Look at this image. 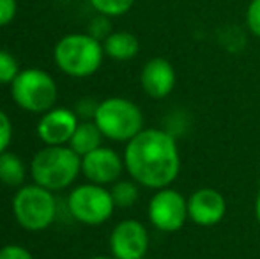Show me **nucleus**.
Returning a JSON list of instances; mask_svg holds the SVG:
<instances>
[{"label":"nucleus","instance_id":"1","mask_svg":"<svg viewBox=\"0 0 260 259\" xmlns=\"http://www.w3.org/2000/svg\"><path fill=\"white\" fill-rule=\"evenodd\" d=\"M124 167L140 187L161 190L172 187L181 172V153L174 133L161 128H144L126 142Z\"/></svg>","mask_w":260,"mask_h":259},{"label":"nucleus","instance_id":"2","mask_svg":"<svg viewBox=\"0 0 260 259\" xmlns=\"http://www.w3.org/2000/svg\"><path fill=\"white\" fill-rule=\"evenodd\" d=\"M82 172V156L66 146H46L30 162V176L46 190H64Z\"/></svg>","mask_w":260,"mask_h":259},{"label":"nucleus","instance_id":"3","mask_svg":"<svg viewBox=\"0 0 260 259\" xmlns=\"http://www.w3.org/2000/svg\"><path fill=\"white\" fill-rule=\"evenodd\" d=\"M105 48L90 34H69L57 43L53 59L62 73L75 78L94 75L103 64Z\"/></svg>","mask_w":260,"mask_h":259},{"label":"nucleus","instance_id":"4","mask_svg":"<svg viewBox=\"0 0 260 259\" xmlns=\"http://www.w3.org/2000/svg\"><path fill=\"white\" fill-rule=\"evenodd\" d=\"M92 121L105 138L113 142H129L144 130V112L127 98H106L100 101Z\"/></svg>","mask_w":260,"mask_h":259},{"label":"nucleus","instance_id":"5","mask_svg":"<svg viewBox=\"0 0 260 259\" xmlns=\"http://www.w3.org/2000/svg\"><path fill=\"white\" fill-rule=\"evenodd\" d=\"M13 213L18 224L27 231H45L57 217V200L52 190H46L36 183L25 185L14 194Z\"/></svg>","mask_w":260,"mask_h":259},{"label":"nucleus","instance_id":"6","mask_svg":"<svg viewBox=\"0 0 260 259\" xmlns=\"http://www.w3.org/2000/svg\"><path fill=\"white\" fill-rule=\"evenodd\" d=\"M11 96L20 108L32 114H45L55 107L57 83L50 73L28 68L18 73L11 83Z\"/></svg>","mask_w":260,"mask_h":259},{"label":"nucleus","instance_id":"7","mask_svg":"<svg viewBox=\"0 0 260 259\" xmlns=\"http://www.w3.org/2000/svg\"><path fill=\"white\" fill-rule=\"evenodd\" d=\"M68 210L76 222L85 225H101L115 211V203L103 185L85 183L73 188L68 195Z\"/></svg>","mask_w":260,"mask_h":259},{"label":"nucleus","instance_id":"8","mask_svg":"<svg viewBox=\"0 0 260 259\" xmlns=\"http://www.w3.org/2000/svg\"><path fill=\"white\" fill-rule=\"evenodd\" d=\"M147 217L152 227L159 233H177L189 220L188 199L172 187L161 188L152 194L147 206Z\"/></svg>","mask_w":260,"mask_h":259},{"label":"nucleus","instance_id":"9","mask_svg":"<svg viewBox=\"0 0 260 259\" xmlns=\"http://www.w3.org/2000/svg\"><path fill=\"white\" fill-rule=\"evenodd\" d=\"M149 231L140 220L126 218L110 233V252L117 259H144L149 250Z\"/></svg>","mask_w":260,"mask_h":259},{"label":"nucleus","instance_id":"10","mask_svg":"<svg viewBox=\"0 0 260 259\" xmlns=\"http://www.w3.org/2000/svg\"><path fill=\"white\" fill-rule=\"evenodd\" d=\"M124 158L112 148H98L82 156V174L96 185H113L122 176Z\"/></svg>","mask_w":260,"mask_h":259},{"label":"nucleus","instance_id":"11","mask_svg":"<svg viewBox=\"0 0 260 259\" xmlns=\"http://www.w3.org/2000/svg\"><path fill=\"white\" fill-rule=\"evenodd\" d=\"M189 220L200 227L218 225L226 215V199L219 190L211 187L197 188L188 197Z\"/></svg>","mask_w":260,"mask_h":259},{"label":"nucleus","instance_id":"12","mask_svg":"<svg viewBox=\"0 0 260 259\" xmlns=\"http://www.w3.org/2000/svg\"><path fill=\"white\" fill-rule=\"evenodd\" d=\"M80 125V118L75 110L62 107H53L43 114L38 123V137L46 146L69 144L75 130Z\"/></svg>","mask_w":260,"mask_h":259},{"label":"nucleus","instance_id":"13","mask_svg":"<svg viewBox=\"0 0 260 259\" xmlns=\"http://www.w3.org/2000/svg\"><path fill=\"white\" fill-rule=\"evenodd\" d=\"M177 82L174 66L163 57L147 61L140 73V85L144 93L152 100H165L172 94Z\"/></svg>","mask_w":260,"mask_h":259},{"label":"nucleus","instance_id":"14","mask_svg":"<svg viewBox=\"0 0 260 259\" xmlns=\"http://www.w3.org/2000/svg\"><path fill=\"white\" fill-rule=\"evenodd\" d=\"M105 53L113 61H131L140 52V41L135 34L126 31L112 32L103 43Z\"/></svg>","mask_w":260,"mask_h":259},{"label":"nucleus","instance_id":"15","mask_svg":"<svg viewBox=\"0 0 260 259\" xmlns=\"http://www.w3.org/2000/svg\"><path fill=\"white\" fill-rule=\"evenodd\" d=\"M101 142H103V133L98 128L96 123L82 121L78 125V128L75 130L68 146L75 153H78L80 156H85L90 151H94V149L101 148Z\"/></svg>","mask_w":260,"mask_h":259},{"label":"nucleus","instance_id":"16","mask_svg":"<svg viewBox=\"0 0 260 259\" xmlns=\"http://www.w3.org/2000/svg\"><path fill=\"white\" fill-rule=\"evenodd\" d=\"M25 181L23 160L14 153H2L0 155V183L7 187H21Z\"/></svg>","mask_w":260,"mask_h":259},{"label":"nucleus","instance_id":"17","mask_svg":"<svg viewBox=\"0 0 260 259\" xmlns=\"http://www.w3.org/2000/svg\"><path fill=\"white\" fill-rule=\"evenodd\" d=\"M110 194L115 203V208H131L140 199V185L135 180H119L112 185Z\"/></svg>","mask_w":260,"mask_h":259},{"label":"nucleus","instance_id":"18","mask_svg":"<svg viewBox=\"0 0 260 259\" xmlns=\"http://www.w3.org/2000/svg\"><path fill=\"white\" fill-rule=\"evenodd\" d=\"M90 4L103 16H122L133 7L135 0H90Z\"/></svg>","mask_w":260,"mask_h":259},{"label":"nucleus","instance_id":"19","mask_svg":"<svg viewBox=\"0 0 260 259\" xmlns=\"http://www.w3.org/2000/svg\"><path fill=\"white\" fill-rule=\"evenodd\" d=\"M20 68L14 55H11L6 50H0V83H13V80L18 76Z\"/></svg>","mask_w":260,"mask_h":259},{"label":"nucleus","instance_id":"20","mask_svg":"<svg viewBox=\"0 0 260 259\" xmlns=\"http://www.w3.org/2000/svg\"><path fill=\"white\" fill-rule=\"evenodd\" d=\"M246 27L260 39V0H251L246 7Z\"/></svg>","mask_w":260,"mask_h":259},{"label":"nucleus","instance_id":"21","mask_svg":"<svg viewBox=\"0 0 260 259\" xmlns=\"http://www.w3.org/2000/svg\"><path fill=\"white\" fill-rule=\"evenodd\" d=\"M11 140H13V123L6 112L0 110V155L7 151Z\"/></svg>","mask_w":260,"mask_h":259},{"label":"nucleus","instance_id":"22","mask_svg":"<svg viewBox=\"0 0 260 259\" xmlns=\"http://www.w3.org/2000/svg\"><path fill=\"white\" fill-rule=\"evenodd\" d=\"M0 259H34L30 252L21 245H4L0 249Z\"/></svg>","mask_w":260,"mask_h":259},{"label":"nucleus","instance_id":"23","mask_svg":"<svg viewBox=\"0 0 260 259\" xmlns=\"http://www.w3.org/2000/svg\"><path fill=\"white\" fill-rule=\"evenodd\" d=\"M98 101L92 100V98H83L76 103V116L78 118H83L85 121L89 119H94V114H96V108H98Z\"/></svg>","mask_w":260,"mask_h":259},{"label":"nucleus","instance_id":"24","mask_svg":"<svg viewBox=\"0 0 260 259\" xmlns=\"http://www.w3.org/2000/svg\"><path fill=\"white\" fill-rule=\"evenodd\" d=\"M92 38L96 39H106L112 32H110V21L106 20V16H100L90 23V32H89Z\"/></svg>","mask_w":260,"mask_h":259},{"label":"nucleus","instance_id":"25","mask_svg":"<svg viewBox=\"0 0 260 259\" xmlns=\"http://www.w3.org/2000/svg\"><path fill=\"white\" fill-rule=\"evenodd\" d=\"M16 14V0H0V27L11 23Z\"/></svg>","mask_w":260,"mask_h":259},{"label":"nucleus","instance_id":"26","mask_svg":"<svg viewBox=\"0 0 260 259\" xmlns=\"http://www.w3.org/2000/svg\"><path fill=\"white\" fill-rule=\"evenodd\" d=\"M255 218H257V222L260 225V185H258L257 197H255Z\"/></svg>","mask_w":260,"mask_h":259},{"label":"nucleus","instance_id":"27","mask_svg":"<svg viewBox=\"0 0 260 259\" xmlns=\"http://www.w3.org/2000/svg\"><path fill=\"white\" fill-rule=\"evenodd\" d=\"M89 259H117L113 256H94V257H89Z\"/></svg>","mask_w":260,"mask_h":259}]
</instances>
